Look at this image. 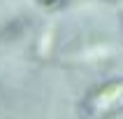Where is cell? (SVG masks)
Here are the masks:
<instances>
[{"label":"cell","mask_w":123,"mask_h":119,"mask_svg":"<svg viewBox=\"0 0 123 119\" xmlns=\"http://www.w3.org/2000/svg\"><path fill=\"white\" fill-rule=\"evenodd\" d=\"M118 107H123V79H109L100 84L86 98V112L91 117H102Z\"/></svg>","instance_id":"6da1fadb"},{"label":"cell","mask_w":123,"mask_h":119,"mask_svg":"<svg viewBox=\"0 0 123 119\" xmlns=\"http://www.w3.org/2000/svg\"><path fill=\"white\" fill-rule=\"evenodd\" d=\"M54 42H56V23H47L35 40V54L40 58H49L54 51Z\"/></svg>","instance_id":"7a4b0ae2"},{"label":"cell","mask_w":123,"mask_h":119,"mask_svg":"<svg viewBox=\"0 0 123 119\" xmlns=\"http://www.w3.org/2000/svg\"><path fill=\"white\" fill-rule=\"evenodd\" d=\"M30 28V19L28 16H14V19L5 21L0 26V40H16Z\"/></svg>","instance_id":"3957f363"},{"label":"cell","mask_w":123,"mask_h":119,"mask_svg":"<svg viewBox=\"0 0 123 119\" xmlns=\"http://www.w3.org/2000/svg\"><path fill=\"white\" fill-rule=\"evenodd\" d=\"M58 2H61V0H37V5L44 7V9H51V7H56Z\"/></svg>","instance_id":"277c9868"}]
</instances>
